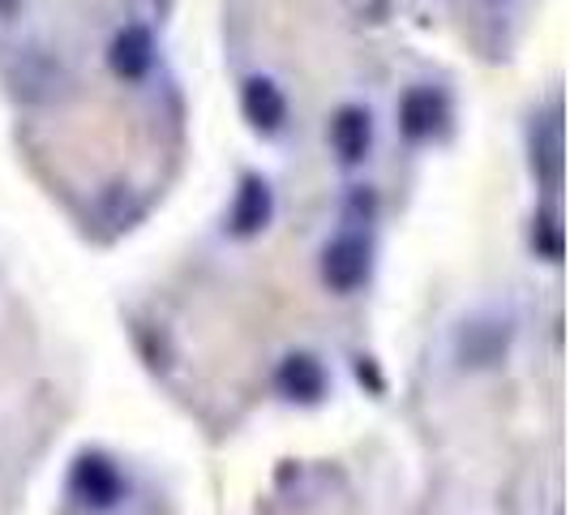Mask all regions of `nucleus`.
Returning a JSON list of instances; mask_svg holds the SVG:
<instances>
[{
  "label": "nucleus",
  "instance_id": "obj_5",
  "mask_svg": "<svg viewBox=\"0 0 570 515\" xmlns=\"http://www.w3.org/2000/svg\"><path fill=\"white\" fill-rule=\"evenodd\" d=\"M271 215H275V194H271V185H266V176H240V185H236V198H232V211H228V232L236 241H249L257 232L271 224Z\"/></svg>",
  "mask_w": 570,
  "mask_h": 515
},
{
  "label": "nucleus",
  "instance_id": "obj_3",
  "mask_svg": "<svg viewBox=\"0 0 570 515\" xmlns=\"http://www.w3.org/2000/svg\"><path fill=\"white\" fill-rule=\"evenodd\" d=\"M275 387L292 404H322L326 400V387H331V373H326V366L317 361L314 352L296 348V352H287L284 361H279Z\"/></svg>",
  "mask_w": 570,
  "mask_h": 515
},
{
  "label": "nucleus",
  "instance_id": "obj_10",
  "mask_svg": "<svg viewBox=\"0 0 570 515\" xmlns=\"http://www.w3.org/2000/svg\"><path fill=\"white\" fill-rule=\"evenodd\" d=\"M532 168L549 190L562 185V116H558V108L541 116L532 129Z\"/></svg>",
  "mask_w": 570,
  "mask_h": 515
},
{
  "label": "nucleus",
  "instance_id": "obj_1",
  "mask_svg": "<svg viewBox=\"0 0 570 515\" xmlns=\"http://www.w3.org/2000/svg\"><path fill=\"white\" fill-rule=\"evenodd\" d=\"M69 489L90 512H112L116 503L125 498V477H120L112 456L82 451V456L73 459V468H69Z\"/></svg>",
  "mask_w": 570,
  "mask_h": 515
},
{
  "label": "nucleus",
  "instance_id": "obj_4",
  "mask_svg": "<svg viewBox=\"0 0 570 515\" xmlns=\"http://www.w3.org/2000/svg\"><path fill=\"white\" fill-rule=\"evenodd\" d=\"M446 120H451V104L433 86H412L400 99V129L412 143H429V138L446 134Z\"/></svg>",
  "mask_w": 570,
  "mask_h": 515
},
{
  "label": "nucleus",
  "instance_id": "obj_2",
  "mask_svg": "<svg viewBox=\"0 0 570 515\" xmlns=\"http://www.w3.org/2000/svg\"><path fill=\"white\" fill-rule=\"evenodd\" d=\"M373 271V250L361 232H340L335 241H326L322 250V284L331 292H356V288L370 284Z\"/></svg>",
  "mask_w": 570,
  "mask_h": 515
},
{
  "label": "nucleus",
  "instance_id": "obj_12",
  "mask_svg": "<svg viewBox=\"0 0 570 515\" xmlns=\"http://www.w3.org/2000/svg\"><path fill=\"white\" fill-rule=\"evenodd\" d=\"M22 4H27V0H0V18H4V22H9V18H18V13H22Z\"/></svg>",
  "mask_w": 570,
  "mask_h": 515
},
{
  "label": "nucleus",
  "instance_id": "obj_7",
  "mask_svg": "<svg viewBox=\"0 0 570 515\" xmlns=\"http://www.w3.org/2000/svg\"><path fill=\"white\" fill-rule=\"evenodd\" d=\"M373 146V116L361 104H343L340 113L331 116V150L340 155L343 168H356Z\"/></svg>",
  "mask_w": 570,
  "mask_h": 515
},
{
  "label": "nucleus",
  "instance_id": "obj_9",
  "mask_svg": "<svg viewBox=\"0 0 570 515\" xmlns=\"http://www.w3.org/2000/svg\"><path fill=\"white\" fill-rule=\"evenodd\" d=\"M507 340H511V327L498 322V318L463 322V327H459V340H455L459 366H493V361H502Z\"/></svg>",
  "mask_w": 570,
  "mask_h": 515
},
{
  "label": "nucleus",
  "instance_id": "obj_6",
  "mask_svg": "<svg viewBox=\"0 0 570 515\" xmlns=\"http://www.w3.org/2000/svg\"><path fill=\"white\" fill-rule=\"evenodd\" d=\"M108 69L125 82H142L146 74L155 69V35L142 22H129L112 35L108 43Z\"/></svg>",
  "mask_w": 570,
  "mask_h": 515
},
{
  "label": "nucleus",
  "instance_id": "obj_11",
  "mask_svg": "<svg viewBox=\"0 0 570 515\" xmlns=\"http://www.w3.org/2000/svg\"><path fill=\"white\" fill-rule=\"evenodd\" d=\"M532 245H537V254L549 258V262L562 258V220H558V211H541V215L532 220Z\"/></svg>",
  "mask_w": 570,
  "mask_h": 515
},
{
  "label": "nucleus",
  "instance_id": "obj_8",
  "mask_svg": "<svg viewBox=\"0 0 570 515\" xmlns=\"http://www.w3.org/2000/svg\"><path fill=\"white\" fill-rule=\"evenodd\" d=\"M240 113H245V120L254 125L257 134L271 138L287 125V95L271 78L254 74L249 82L240 86Z\"/></svg>",
  "mask_w": 570,
  "mask_h": 515
}]
</instances>
